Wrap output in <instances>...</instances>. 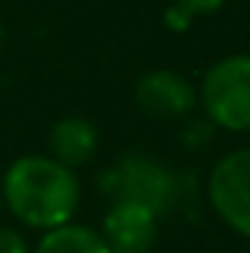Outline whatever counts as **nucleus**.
Listing matches in <instances>:
<instances>
[{
	"label": "nucleus",
	"instance_id": "1",
	"mask_svg": "<svg viewBox=\"0 0 250 253\" xmlns=\"http://www.w3.org/2000/svg\"><path fill=\"white\" fill-rule=\"evenodd\" d=\"M3 206L30 230H53L74 221L80 209V177L50 153H27L6 165L0 180Z\"/></svg>",
	"mask_w": 250,
	"mask_h": 253
},
{
	"label": "nucleus",
	"instance_id": "2",
	"mask_svg": "<svg viewBox=\"0 0 250 253\" xmlns=\"http://www.w3.org/2000/svg\"><path fill=\"white\" fill-rule=\"evenodd\" d=\"M100 191L109 200H129L153 209L165 218L180 197L177 177L150 153H124L112 165H106L97 177Z\"/></svg>",
	"mask_w": 250,
	"mask_h": 253
},
{
	"label": "nucleus",
	"instance_id": "3",
	"mask_svg": "<svg viewBox=\"0 0 250 253\" xmlns=\"http://www.w3.org/2000/svg\"><path fill=\"white\" fill-rule=\"evenodd\" d=\"M206 121L227 132H250V53H233L212 65L197 88Z\"/></svg>",
	"mask_w": 250,
	"mask_h": 253
},
{
	"label": "nucleus",
	"instance_id": "4",
	"mask_svg": "<svg viewBox=\"0 0 250 253\" xmlns=\"http://www.w3.org/2000/svg\"><path fill=\"white\" fill-rule=\"evenodd\" d=\"M206 200L233 233L250 239V144L224 153L212 165Z\"/></svg>",
	"mask_w": 250,
	"mask_h": 253
},
{
	"label": "nucleus",
	"instance_id": "5",
	"mask_svg": "<svg viewBox=\"0 0 250 253\" xmlns=\"http://www.w3.org/2000/svg\"><path fill=\"white\" fill-rule=\"evenodd\" d=\"M135 103L144 115L156 121H180L188 118L197 106V88L174 68H153L138 77Z\"/></svg>",
	"mask_w": 250,
	"mask_h": 253
},
{
	"label": "nucleus",
	"instance_id": "6",
	"mask_svg": "<svg viewBox=\"0 0 250 253\" xmlns=\"http://www.w3.org/2000/svg\"><path fill=\"white\" fill-rule=\"evenodd\" d=\"M159 221L162 218L141 203L112 200L103 215L100 236L112 253H150L159 236Z\"/></svg>",
	"mask_w": 250,
	"mask_h": 253
},
{
	"label": "nucleus",
	"instance_id": "7",
	"mask_svg": "<svg viewBox=\"0 0 250 253\" xmlns=\"http://www.w3.org/2000/svg\"><path fill=\"white\" fill-rule=\"evenodd\" d=\"M100 132L83 115H65L47 132V153L68 168H83L97 156Z\"/></svg>",
	"mask_w": 250,
	"mask_h": 253
},
{
	"label": "nucleus",
	"instance_id": "8",
	"mask_svg": "<svg viewBox=\"0 0 250 253\" xmlns=\"http://www.w3.org/2000/svg\"><path fill=\"white\" fill-rule=\"evenodd\" d=\"M33 253H112V251L106 248L100 230H94L88 224L68 221L62 227H53V230L42 233Z\"/></svg>",
	"mask_w": 250,
	"mask_h": 253
},
{
	"label": "nucleus",
	"instance_id": "9",
	"mask_svg": "<svg viewBox=\"0 0 250 253\" xmlns=\"http://www.w3.org/2000/svg\"><path fill=\"white\" fill-rule=\"evenodd\" d=\"M0 253H33V248L21 230L0 224Z\"/></svg>",
	"mask_w": 250,
	"mask_h": 253
},
{
	"label": "nucleus",
	"instance_id": "10",
	"mask_svg": "<svg viewBox=\"0 0 250 253\" xmlns=\"http://www.w3.org/2000/svg\"><path fill=\"white\" fill-rule=\"evenodd\" d=\"M191 21H194V15H191L188 9H183L180 3H174V6L165 12V24H168L174 33H183V30H188V27H191Z\"/></svg>",
	"mask_w": 250,
	"mask_h": 253
},
{
	"label": "nucleus",
	"instance_id": "11",
	"mask_svg": "<svg viewBox=\"0 0 250 253\" xmlns=\"http://www.w3.org/2000/svg\"><path fill=\"white\" fill-rule=\"evenodd\" d=\"M183 9H188L191 15H212V12H218L227 0H177Z\"/></svg>",
	"mask_w": 250,
	"mask_h": 253
},
{
	"label": "nucleus",
	"instance_id": "12",
	"mask_svg": "<svg viewBox=\"0 0 250 253\" xmlns=\"http://www.w3.org/2000/svg\"><path fill=\"white\" fill-rule=\"evenodd\" d=\"M3 36H6V33H3V27H0V44H3Z\"/></svg>",
	"mask_w": 250,
	"mask_h": 253
},
{
	"label": "nucleus",
	"instance_id": "13",
	"mask_svg": "<svg viewBox=\"0 0 250 253\" xmlns=\"http://www.w3.org/2000/svg\"><path fill=\"white\" fill-rule=\"evenodd\" d=\"M0 209H3V197H0Z\"/></svg>",
	"mask_w": 250,
	"mask_h": 253
},
{
	"label": "nucleus",
	"instance_id": "14",
	"mask_svg": "<svg viewBox=\"0 0 250 253\" xmlns=\"http://www.w3.org/2000/svg\"><path fill=\"white\" fill-rule=\"evenodd\" d=\"M206 253H215V251H206Z\"/></svg>",
	"mask_w": 250,
	"mask_h": 253
}]
</instances>
